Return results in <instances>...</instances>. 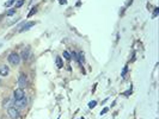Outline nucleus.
Instances as JSON below:
<instances>
[{"label": "nucleus", "mask_w": 159, "mask_h": 119, "mask_svg": "<svg viewBox=\"0 0 159 119\" xmlns=\"http://www.w3.org/2000/svg\"><path fill=\"white\" fill-rule=\"evenodd\" d=\"M9 62L13 66H18L20 63V56L17 52H11L9 55Z\"/></svg>", "instance_id": "f257e3e1"}, {"label": "nucleus", "mask_w": 159, "mask_h": 119, "mask_svg": "<svg viewBox=\"0 0 159 119\" xmlns=\"http://www.w3.org/2000/svg\"><path fill=\"white\" fill-rule=\"evenodd\" d=\"M34 12H36V9H34L33 11H31V12L29 13V17H30V15H33V14H34Z\"/></svg>", "instance_id": "dca6fc26"}, {"label": "nucleus", "mask_w": 159, "mask_h": 119, "mask_svg": "<svg viewBox=\"0 0 159 119\" xmlns=\"http://www.w3.org/2000/svg\"><path fill=\"white\" fill-rule=\"evenodd\" d=\"M29 55H30V50L26 48V49H24V50L22 51V60H28L29 58Z\"/></svg>", "instance_id": "6e6552de"}, {"label": "nucleus", "mask_w": 159, "mask_h": 119, "mask_svg": "<svg viewBox=\"0 0 159 119\" xmlns=\"http://www.w3.org/2000/svg\"><path fill=\"white\" fill-rule=\"evenodd\" d=\"M26 104H28V100H26L25 97L22 98V99H19V100H14V106H17L19 108H25Z\"/></svg>", "instance_id": "7ed1b4c3"}, {"label": "nucleus", "mask_w": 159, "mask_h": 119, "mask_svg": "<svg viewBox=\"0 0 159 119\" xmlns=\"http://www.w3.org/2000/svg\"><path fill=\"white\" fill-rule=\"evenodd\" d=\"M56 65H58V67H59V68H61V67L63 66V63H62V60H61V57H56Z\"/></svg>", "instance_id": "1a4fd4ad"}, {"label": "nucleus", "mask_w": 159, "mask_h": 119, "mask_svg": "<svg viewBox=\"0 0 159 119\" xmlns=\"http://www.w3.org/2000/svg\"><path fill=\"white\" fill-rule=\"evenodd\" d=\"M157 13H158V9L154 10V15H157Z\"/></svg>", "instance_id": "a211bd4d"}, {"label": "nucleus", "mask_w": 159, "mask_h": 119, "mask_svg": "<svg viewBox=\"0 0 159 119\" xmlns=\"http://www.w3.org/2000/svg\"><path fill=\"white\" fill-rule=\"evenodd\" d=\"M18 83H19V86H20L22 89L25 88V86H26V77H25L24 74H20V76L18 79Z\"/></svg>", "instance_id": "39448f33"}, {"label": "nucleus", "mask_w": 159, "mask_h": 119, "mask_svg": "<svg viewBox=\"0 0 159 119\" xmlns=\"http://www.w3.org/2000/svg\"><path fill=\"white\" fill-rule=\"evenodd\" d=\"M13 3H14V0H9V1H7V3L5 4V6H7V7H9V6H11Z\"/></svg>", "instance_id": "4468645a"}, {"label": "nucleus", "mask_w": 159, "mask_h": 119, "mask_svg": "<svg viewBox=\"0 0 159 119\" xmlns=\"http://www.w3.org/2000/svg\"><path fill=\"white\" fill-rule=\"evenodd\" d=\"M0 46H1V45H0Z\"/></svg>", "instance_id": "6ab92c4d"}, {"label": "nucleus", "mask_w": 159, "mask_h": 119, "mask_svg": "<svg viewBox=\"0 0 159 119\" xmlns=\"http://www.w3.org/2000/svg\"><path fill=\"white\" fill-rule=\"evenodd\" d=\"M107 111H108V108H104V110H103V111H102V112H101V114H104V113L107 112Z\"/></svg>", "instance_id": "f3484780"}, {"label": "nucleus", "mask_w": 159, "mask_h": 119, "mask_svg": "<svg viewBox=\"0 0 159 119\" xmlns=\"http://www.w3.org/2000/svg\"><path fill=\"white\" fill-rule=\"evenodd\" d=\"M78 61L80 62V63H84V61H85V60H84V55H83L82 52L78 55Z\"/></svg>", "instance_id": "9d476101"}, {"label": "nucleus", "mask_w": 159, "mask_h": 119, "mask_svg": "<svg viewBox=\"0 0 159 119\" xmlns=\"http://www.w3.org/2000/svg\"><path fill=\"white\" fill-rule=\"evenodd\" d=\"M14 12H16V9H11L7 11V15H12V14H14Z\"/></svg>", "instance_id": "f8f14e48"}, {"label": "nucleus", "mask_w": 159, "mask_h": 119, "mask_svg": "<svg viewBox=\"0 0 159 119\" xmlns=\"http://www.w3.org/2000/svg\"><path fill=\"white\" fill-rule=\"evenodd\" d=\"M34 25H35V22H30V23L25 24V25H23L22 29H20V31H28L31 26H34Z\"/></svg>", "instance_id": "0eeeda50"}, {"label": "nucleus", "mask_w": 159, "mask_h": 119, "mask_svg": "<svg viewBox=\"0 0 159 119\" xmlns=\"http://www.w3.org/2000/svg\"><path fill=\"white\" fill-rule=\"evenodd\" d=\"M7 114H9V117L12 118V119H18L20 117L19 111L16 107H9V110H7Z\"/></svg>", "instance_id": "f03ea898"}, {"label": "nucleus", "mask_w": 159, "mask_h": 119, "mask_svg": "<svg viewBox=\"0 0 159 119\" xmlns=\"http://www.w3.org/2000/svg\"><path fill=\"white\" fill-rule=\"evenodd\" d=\"M13 97H14V100H19L22 98H24V91H23L22 88H17L14 92H13Z\"/></svg>", "instance_id": "20e7f679"}, {"label": "nucleus", "mask_w": 159, "mask_h": 119, "mask_svg": "<svg viewBox=\"0 0 159 119\" xmlns=\"http://www.w3.org/2000/svg\"><path fill=\"white\" fill-rule=\"evenodd\" d=\"M9 67L7 66H0V75L1 76H6L9 75Z\"/></svg>", "instance_id": "423d86ee"}, {"label": "nucleus", "mask_w": 159, "mask_h": 119, "mask_svg": "<svg viewBox=\"0 0 159 119\" xmlns=\"http://www.w3.org/2000/svg\"><path fill=\"white\" fill-rule=\"evenodd\" d=\"M63 57H65L66 60H71V56H69V54L67 51H63Z\"/></svg>", "instance_id": "9b49d317"}, {"label": "nucleus", "mask_w": 159, "mask_h": 119, "mask_svg": "<svg viewBox=\"0 0 159 119\" xmlns=\"http://www.w3.org/2000/svg\"><path fill=\"white\" fill-rule=\"evenodd\" d=\"M96 104H97V102H96V101H91V102H90V104H89V106H90V107L92 108L93 106H96Z\"/></svg>", "instance_id": "2eb2a0df"}, {"label": "nucleus", "mask_w": 159, "mask_h": 119, "mask_svg": "<svg viewBox=\"0 0 159 119\" xmlns=\"http://www.w3.org/2000/svg\"><path fill=\"white\" fill-rule=\"evenodd\" d=\"M23 4H24V0H18L17 6H16V7H20V6H23Z\"/></svg>", "instance_id": "ddd939ff"}]
</instances>
